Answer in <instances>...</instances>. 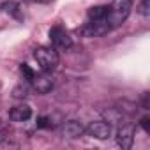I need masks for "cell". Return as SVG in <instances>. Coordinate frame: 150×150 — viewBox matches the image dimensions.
Masks as SVG:
<instances>
[{"label": "cell", "instance_id": "6da1fadb", "mask_svg": "<svg viewBox=\"0 0 150 150\" xmlns=\"http://www.w3.org/2000/svg\"><path fill=\"white\" fill-rule=\"evenodd\" d=\"M131 9H132V0H113L110 6V11H108V16H106L110 30L122 27L124 21L129 18Z\"/></svg>", "mask_w": 150, "mask_h": 150}, {"label": "cell", "instance_id": "7a4b0ae2", "mask_svg": "<svg viewBox=\"0 0 150 150\" xmlns=\"http://www.w3.org/2000/svg\"><path fill=\"white\" fill-rule=\"evenodd\" d=\"M34 58L42 72H53L58 67L60 57L53 46H39L34 50Z\"/></svg>", "mask_w": 150, "mask_h": 150}, {"label": "cell", "instance_id": "3957f363", "mask_svg": "<svg viewBox=\"0 0 150 150\" xmlns=\"http://www.w3.org/2000/svg\"><path fill=\"white\" fill-rule=\"evenodd\" d=\"M50 41H51V46H53L57 51H67V50L72 46L71 35H69L62 27H53V28L50 30Z\"/></svg>", "mask_w": 150, "mask_h": 150}, {"label": "cell", "instance_id": "277c9868", "mask_svg": "<svg viewBox=\"0 0 150 150\" xmlns=\"http://www.w3.org/2000/svg\"><path fill=\"white\" fill-rule=\"evenodd\" d=\"M111 132H113L111 124L106 122V120H96V122H90L85 127V134H88L96 139H108L111 136Z\"/></svg>", "mask_w": 150, "mask_h": 150}, {"label": "cell", "instance_id": "5b68a950", "mask_svg": "<svg viewBox=\"0 0 150 150\" xmlns=\"http://www.w3.org/2000/svg\"><path fill=\"white\" fill-rule=\"evenodd\" d=\"M30 85H32V88L37 94H48V92H51V88H53L51 72H41V74L35 72V76L30 80Z\"/></svg>", "mask_w": 150, "mask_h": 150}, {"label": "cell", "instance_id": "8992f818", "mask_svg": "<svg viewBox=\"0 0 150 150\" xmlns=\"http://www.w3.org/2000/svg\"><path fill=\"white\" fill-rule=\"evenodd\" d=\"M62 136L67 139H78L85 136V125L78 120H67L62 124Z\"/></svg>", "mask_w": 150, "mask_h": 150}, {"label": "cell", "instance_id": "52a82bcc", "mask_svg": "<svg viewBox=\"0 0 150 150\" xmlns=\"http://www.w3.org/2000/svg\"><path fill=\"white\" fill-rule=\"evenodd\" d=\"M132 141H134V127L132 125H122L117 131V143H118V146L124 148V150H129L132 146Z\"/></svg>", "mask_w": 150, "mask_h": 150}, {"label": "cell", "instance_id": "ba28073f", "mask_svg": "<svg viewBox=\"0 0 150 150\" xmlns=\"http://www.w3.org/2000/svg\"><path fill=\"white\" fill-rule=\"evenodd\" d=\"M9 118L13 122H27V120L32 118V108L28 104H18V106L11 108Z\"/></svg>", "mask_w": 150, "mask_h": 150}, {"label": "cell", "instance_id": "9c48e42d", "mask_svg": "<svg viewBox=\"0 0 150 150\" xmlns=\"http://www.w3.org/2000/svg\"><path fill=\"white\" fill-rule=\"evenodd\" d=\"M0 9H2V13L9 14L11 18L21 21L23 20V9L18 2H13V0H7V2H2V6H0Z\"/></svg>", "mask_w": 150, "mask_h": 150}, {"label": "cell", "instance_id": "30bf717a", "mask_svg": "<svg viewBox=\"0 0 150 150\" xmlns=\"http://www.w3.org/2000/svg\"><path fill=\"white\" fill-rule=\"evenodd\" d=\"M108 11H110V6H94L87 11V16L88 20H104L108 16Z\"/></svg>", "mask_w": 150, "mask_h": 150}, {"label": "cell", "instance_id": "8fae6325", "mask_svg": "<svg viewBox=\"0 0 150 150\" xmlns=\"http://www.w3.org/2000/svg\"><path fill=\"white\" fill-rule=\"evenodd\" d=\"M20 71H21V74H23V78L30 83V80L35 76V71L30 67V65H27V64H21V67H20Z\"/></svg>", "mask_w": 150, "mask_h": 150}, {"label": "cell", "instance_id": "7c38bea8", "mask_svg": "<svg viewBox=\"0 0 150 150\" xmlns=\"http://www.w3.org/2000/svg\"><path fill=\"white\" fill-rule=\"evenodd\" d=\"M27 96H28V87L27 85H20V87H16L13 90V97L14 99H25Z\"/></svg>", "mask_w": 150, "mask_h": 150}, {"label": "cell", "instance_id": "4fadbf2b", "mask_svg": "<svg viewBox=\"0 0 150 150\" xmlns=\"http://www.w3.org/2000/svg\"><path fill=\"white\" fill-rule=\"evenodd\" d=\"M138 11H139V14H141L143 18H148V14H150V11H148V0H141Z\"/></svg>", "mask_w": 150, "mask_h": 150}, {"label": "cell", "instance_id": "5bb4252c", "mask_svg": "<svg viewBox=\"0 0 150 150\" xmlns=\"http://www.w3.org/2000/svg\"><path fill=\"white\" fill-rule=\"evenodd\" d=\"M148 122H150V118H148V117H143V118H141V122H139V125L143 127V131H145V132H150V125H148Z\"/></svg>", "mask_w": 150, "mask_h": 150}, {"label": "cell", "instance_id": "9a60e30c", "mask_svg": "<svg viewBox=\"0 0 150 150\" xmlns=\"http://www.w3.org/2000/svg\"><path fill=\"white\" fill-rule=\"evenodd\" d=\"M23 2H30V4H35V2H39V0H23Z\"/></svg>", "mask_w": 150, "mask_h": 150}]
</instances>
